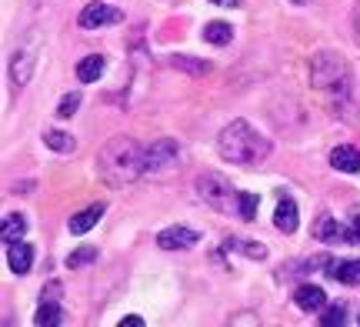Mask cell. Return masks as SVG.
<instances>
[{
  "mask_svg": "<svg viewBox=\"0 0 360 327\" xmlns=\"http://www.w3.org/2000/svg\"><path fill=\"white\" fill-rule=\"evenodd\" d=\"M227 248H233V250H244L247 257H267V248L264 244H240V241H227Z\"/></svg>",
  "mask_w": 360,
  "mask_h": 327,
  "instance_id": "cell-21",
  "label": "cell"
},
{
  "mask_svg": "<svg viewBox=\"0 0 360 327\" xmlns=\"http://www.w3.org/2000/svg\"><path fill=\"white\" fill-rule=\"evenodd\" d=\"M210 4H217V7H237L240 0H210Z\"/></svg>",
  "mask_w": 360,
  "mask_h": 327,
  "instance_id": "cell-27",
  "label": "cell"
},
{
  "mask_svg": "<svg viewBox=\"0 0 360 327\" xmlns=\"http://www.w3.org/2000/svg\"><path fill=\"white\" fill-rule=\"evenodd\" d=\"M327 274L344 281V284H360V261H340V264H327Z\"/></svg>",
  "mask_w": 360,
  "mask_h": 327,
  "instance_id": "cell-14",
  "label": "cell"
},
{
  "mask_svg": "<svg viewBox=\"0 0 360 327\" xmlns=\"http://www.w3.org/2000/svg\"><path fill=\"white\" fill-rule=\"evenodd\" d=\"M330 167L344 170V174H357L360 170V150L357 147H337L330 154Z\"/></svg>",
  "mask_w": 360,
  "mask_h": 327,
  "instance_id": "cell-11",
  "label": "cell"
},
{
  "mask_svg": "<svg viewBox=\"0 0 360 327\" xmlns=\"http://www.w3.org/2000/svg\"><path fill=\"white\" fill-rule=\"evenodd\" d=\"M143 154H147V150H141L137 141H130V137H114V141L101 150L97 170H101V177L110 184V187H124V184L137 181L143 174Z\"/></svg>",
  "mask_w": 360,
  "mask_h": 327,
  "instance_id": "cell-1",
  "label": "cell"
},
{
  "mask_svg": "<svg viewBox=\"0 0 360 327\" xmlns=\"http://www.w3.org/2000/svg\"><path fill=\"white\" fill-rule=\"evenodd\" d=\"M103 74V57L101 53H90V57H84L77 64V77L84 80V84H94V80Z\"/></svg>",
  "mask_w": 360,
  "mask_h": 327,
  "instance_id": "cell-15",
  "label": "cell"
},
{
  "mask_svg": "<svg viewBox=\"0 0 360 327\" xmlns=\"http://www.w3.org/2000/svg\"><path fill=\"white\" fill-rule=\"evenodd\" d=\"M237 214H240L244 221H254V217H257V194L240 191V194H237Z\"/></svg>",
  "mask_w": 360,
  "mask_h": 327,
  "instance_id": "cell-19",
  "label": "cell"
},
{
  "mask_svg": "<svg viewBox=\"0 0 360 327\" xmlns=\"http://www.w3.org/2000/svg\"><path fill=\"white\" fill-rule=\"evenodd\" d=\"M77 107H80V94H67L64 101H60V107H57V114L70 117V114H77Z\"/></svg>",
  "mask_w": 360,
  "mask_h": 327,
  "instance_id": "cell-22",
  "label": "cell"
},
{
  "mask_svg": "<svg viewBox=\"0 0 360 327\" xmlns=\"http://www.w3.org/2000/svg\"><path fill=\"white\" fill-rule=\"evenodd\" d=\"M274 224L281 227L283 234H294V231H297L300 217H297V204L290 200V197H283L281 204H277V210H274Z\"/></svg>",
  "mask_w": 360,
  "mask_h": 327,
  "instance_id": "cell-10",
  "label": "cell"
},
{
  "mask_svg": "<svg viewBox=\"0 0 360 327\" xmlns=\"http://www.w3.org/2000/svg\"><path fill=\"white\" fill-rule=\"evenodd\" d=\"M143 321L141 317H124V321H120V327H141Z\"/></svg>",
  "mask_w": 360,
  "mask_h": 327,
  "instance_id": "cell-26",
  "label": "cell"
},
{
  "mask_svg": "<svg viewBox=\"0 0 360 327\" xmlns=\"http://www.w3.org/2000/svg\"><path fill=\"white\" fill-rule=\"evenodd\" d=\"M7 261H11L13 274H27L30 264H34V248L24 241H13V244H7Z\"/></svg>",
  "mask_w": 360,
  "mask_h": 327,
  "instance_id": "cell-8",
  "label": "cell"
},
{
  "mask_svg": "<svg viewBox=\"0 0 360 327\" xmlns=\"http://www.w3.org/2000/svg\"><path fill=\"white\" fill-rule=\"evenodd\" d=\"M197 191H200V194H204L217 210H231V207H227L231 200L237 204V194H233L231 184L224 181L220 174H204V177H200V184H197Z\"/></svg>",
  "mask_w": 360,
  "mask_h": 327,
  "instance_id": "cell-4",
  "label": "cell"
},
{
  "mask_svg": "<svg viewBox=\"0 0 360 327\" xmlns=\"http://www.w3.org/2000/svg\"><path fill=\"white\" fill-rule=\"evenodd\" d=\"M220 154H224V160H231V164L250 167V164H260V160L267 158L270 144H267V137H260L247 120H233V124H227L220 131Z\"/></svg>",
  "mask_w": 360,
  "mask_h": 327,
  "instance_id": "cell-2",
  "label": "cell"
},
{
  "mask_svg": "<svg viewBox=\"0 0 360 327\" xmlns=\"http://www.w3.org/2000/svg\"><path fill=\"white\" fill-rule=\"evenodd\" d=\"M177 144L174 141H157V144L147 147V154H143V174L147 170H167L177 164Z\"/></svg>",
  "mask_w": 360,
  "mask_h": 327,
  "instance_id": "cell-6",
  "label": "cell"
},
{
  "mask_svg": "<svg viewBox=\"0 0 360 327\" xmlns=\"http://www.w3.org/2000/svg\"><path fill=\"white\" fill-rule=\"evenodd\" d=\"M44 144L51 147V150H57V154H70V150L77 147V141H74L70 134H64V131H47L44 134Z\"/></svg>",
  "mask_w": 360,
  "mask_h": 327,
  "instance_id": "cell-17",
  "label": "cell"
},
{
  "mask_svg": "<svg viewBox=\"0 0 360 327\" xmlns=\"http://www.w3.org/2000/svg\"><path fill=\"white\" fill-rule=\"evenodd\" d=\"M124 20V13L117 11V7H107V4H90V7H84L77 17V24L84 27V30H97V27H114Z\"/></svg>",
  "mask_w": 360,
  "mask_h": 327,
  "instance_id": "cell-5",
  "label": "cell"
},
{
  "mask_svg": "<svg viewBox=\"0 0 360 327\" xmlns=\"http://www.w3.org/2000/svg\"><path fill=\"white\" fill-rule=\"evenodd\" d=\"M350 241H357L360 244V214L354 217V224H350Z\"/></svg>",
  "mask_w": 360,
  "mask_h": 327,
  "instance_id": "cell-25",
  "label": "cell"
},
{
  "mask_svg": "<svg viewBox=\"0 0 360 327\" xmlns=\"http://www.w3.org/2000/svg\"><path fill=\"white\" fill-rule=\"evenodd\" d=\"M294 4H307V0H294Z\"/></svg>",
  "mask_w": 360,
  "mask_h": 327,
  "instance_id": "cell-29",
  "label": "cell"
},
{
  "mask_svg": "<svg viewBox=\"0 0 360 327\" xmlns=\"http://www.w3.org/2000/svg\"><path fill=\"white\" fill-rule=\"evenodd\" d=\"M34 67H37V34L30 30V34L20 40V47H17V53H13V60H11L13 84H27L30 74H34Z\"/></svg>",
  "mask_w": 360,
  "mask_h": 327,
  "instance_id": "cell-3",
  "label": "cell"
},
{
  "mask_svg": "<svg viewBox=\"0 0 360 327\" xmlns=\"http://www.w3.org/2000/svg\"><path fill=\"white\" fill-rule=\"evenodd\" d=\"M231 37H233V27L227 24V20H210V24L204 27V40L207 44H214V47L231 44Z\"/></svg>",
  "mask_w": 360,
  "mask_h": 327,
  "instance_id": "cell-13",
  "label": "cell"
},
{
  "mask_svg": "<svg viewBox=\"0 0 360 327\" xmlns=\"http://www.w3.org/2000/svg\"><path fill=\"white\" fill-rule=\"evenodd\" d=\"M294 301L300 311H321L327 297H323V288H317V284H300L294 290Z\"/></svg>",
  "mask_w": 360,
  "mask_h": 327,
  "instance_id": "cell-9",
  "label": "cell"
},
{
  "mask_svg": "<svg viewBox=\"0 0 360 327\" xmlns=\"http://www.w3.org/2000/svg\"><path fill=\"white\" fill-rule=\"evenodd\" d=\"M197 241H200V234H197L193 227H167V231L157 234V244L164 250H187V248H193Z\"/></svg>",
  "mask_w": 360,
  "mask_h": 327,
  "instance_id": "cell-7",
  "label": "cell"
},
{
  "mask_svg": "<svg viewBox=\"0 0 360 327\" xmlns=\"http://www.w3.org/2000/svg\"><path fill=\"white\" fill-rule=\"evenodd\" d=\"M354 30H357V40H360V4H357V11H354Z\"/></svg>",
  "mask_w": 360,
  "mask_h": 327,
  "instance_id": "cell-28",
  "label": "cell"
},
{
  "mask_svg": "<svg viewBox=\"0 0 360 327\" xmlns=\"http://www.w3.org/2000/svg\"><path fill=\"white\" fill-rule=\"evenodd\" d=\"M90 257H97V250H94V248H80V250H74V254L67 257V267H80V264H87Z\"/></svg>",
  "mask_w": 360,
  "mask_h": 327,
  "instance_id": "cell-24",
  "label": "cell"
},
{
  "mask_svg": "<svg viewBox=\"0 0 360 327\" xmlns=\"http://www.w3.org/2000/svg\"><path fill=\"white\" fill-rule=\"evenodd\" d=\"M314 234L321 237L323 244H337V241H344V227H340L334 217H321L317 227H314Z\"/></svg>",
  "mask_w": 360,
  "mask_h": 327,
  "instance_id": "cell-16",
  "label": "cell"
},
{
  "mask_svg": "<svg viewBox=\"0 0 360 327\" xmlns=\"http://www.w3.org/2000/svg\"><path fill=\"white\" fill-rule=\"evenodd\" d=\"M24 231H27V221L20 217V214H7V217H4V241H7V244L20 241Z\"/></svg>",
  "mask_w": 360,
  "mask_h": 327,
  "instance_id": "cell-18",
  "label": "cell"
},
{
  "mask_svg": "<svg viewBox=\"0 0 360 327\" xmlns=\"http://www.w3.org/2000/svg\"><path fill=\"white\" fill-rule=\"evenodd\" d=\"M323 327H334V324H344V304H334V307H327V314L321 317Z\"/></svg>",
  "mask_w": 360,
  "mask_h": 327,
  "instance_id": "cell-23",
  "label": "cell"
},
{
  "mask_svg": "<svg viewBox=\"0 0 360 327\" xmlns=\"http://www.w3.org/2000/svg\"><path fill=\"white\" fill-rule=\"evenodd\" d=\"M103 217V204H90L87 210H80V214H74L70 217V234H87L94 224Z\"/></svg>",
  "mask_w": 360,
  "mask_h": 327,
  "instance_id": "cell-12",
  "label": "cell"
},
{
  "mask_svg": "<svg viewBox=\"0 0 360 327\" xmlns=\"http://www.w3.org/2000/svg\"><path fill=\"white\" fill-rule=\"evenodd\" d=\"M34 324H47V327H57L60 324V307H57V304H40V311H37V317H34Z\"/></svg>",
  "mask_w": 360,
  "mask_h": 327,
  "instance_id": "cell-20",
  "label": "cell"
}]
</instances>
